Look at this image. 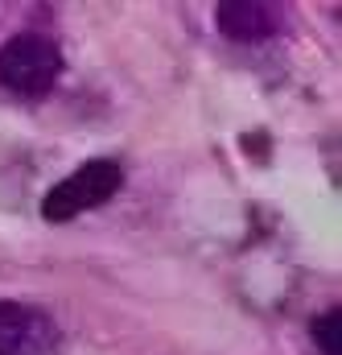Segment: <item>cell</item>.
Segmentation results:
<instances>
[{"label": "cell", "mask_w": 342, "mask_h": 355, "mask_svg": "<svg viewBox=\"0 0 342 355\" xmlns=\"http://www.w3.org/2000/svg\"><path fill=\"white\" fill-rule=\"evenodd\" d=\"M58 75H62V50L46 33H21L4 42L0 50V87L4 91L21 99H37L58 83Z\"/></svg>", "instance_id": "6da1fadb"}, {"label": "cell", "mask_w": 342, "mask_h": 355, "mask_svg": "<svg viewBox=\"0 0 342 355\" xmlns=\"http://www.w3.org/2000/svg\"><path fill=\"white\" fill-rule=\"evenodd\" d=\"M120 186H124V174H120L116 162H103V157H99V162H87L75 174L62 178L58 186L46 190L42 215H46L50 223H66V219H75V215H83V211L103 207L107 198H116Z\"/></svg>", "instance_id": "7a4b0ae2"}, {"label": "cell", "mask_w": 342, "mask_h": 355, "mask_svg": "<svg viewBox=\"0 0 342 355\" xmlns=\"http://www.w3.org/2000/svg\"><path fill=\"white\" fill-rule=\"evenodd\" d=\"M339 322H342L339 310H326L322 318H314V343H318L322 355H342L339 352Z\"/></svg>", "instance_id": "5b68a950"}, {"label": "cell", "mask_w": 342, "mask_h": 355, "mask_svg": "<svg viewBox=\"0 0 342 355\" xmlns=\"http://www.w3.org/2000/svg\"><path fill=\"white\" fill-rule=\"evenodd\" d=\"M58 347L62 331L46 310L0 297V355H58Z\"/></svg>", "instance_id": "3957f363"}, {"label": "cell", "mask_w": 342, "mask_h": 355, "mask_svg": "<svg viewBox=\"0 0 342 355\" xmlns=\"http://www.w3.org/2000/svg\"><path fill=\"white\" fill-rule=\"evenodd\" d=\"M215 21H219L223 37H231L240 46H256L280 29V8L260 4V0H223V4H215Z\"/></svg>", "instance_id": "277c9868"}]
</instances>
